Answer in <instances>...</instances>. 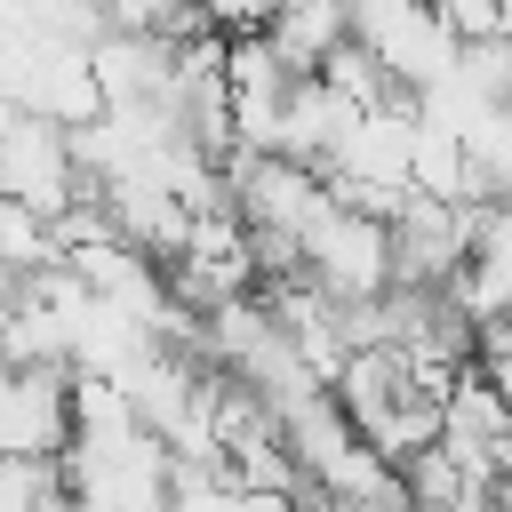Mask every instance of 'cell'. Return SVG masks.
Instances as JSON below:
<instances>
[]
</instances>
